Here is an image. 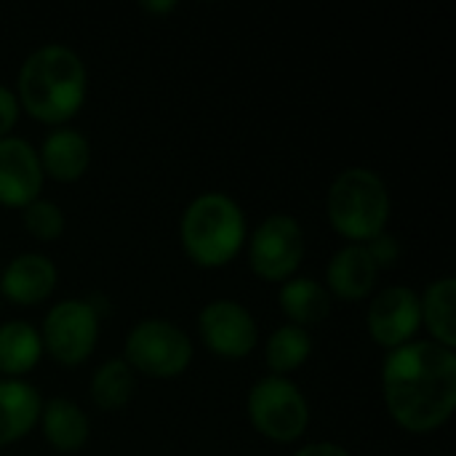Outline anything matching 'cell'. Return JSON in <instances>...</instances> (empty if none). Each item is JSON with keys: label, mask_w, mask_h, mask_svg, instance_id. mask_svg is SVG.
Instances as JSON below:
<instances>
[{"label": "cell", "mask_w": 456, "mask_h": 456, "mask_svg": "<svg viewBox=\"0 0 456 456\" xmlns=\"http://www.w3.org/2000/svg\"><path fill=\"white\" fill-rule=\"evenodd\" d=\"M393 419L411 433L438 430L456 406V353L430 339L393 347L382 366Z\"/></svg>", "instance_id": "cell-1"}, {"label": "cell", "mask_w": 456, "mask_h": 456, "mask_svg": "<svg viewBox=\"0 0 456 456\" xmlns=\"http://www.w3.org/2000/svg\"><path fill=\"white\" fill-rule=\"evenodd\" d=\"M86 64L64 43L35 48L19 69V104L45 123H64L86 102Z\"/></svg>", "instance_id": "cell-2"}, {"label": "cell", "mask_w": 456, "mask_h": 456, "mask_svg": "<svg viewBox=\"0 0 456 456\" xmlns=\"http://www.w3.org/2000/svg\"><path fill=\"white\" fill-rule=\"evenodd\" d=\"M182 246L203 267L227 265L246 240V214L227 192H200L179 222Z\"/></svg>", "instance_id": "cell-3"}, {"label": "cell", "mask_w": 456, "mask_h": 456, "mask_svg": "<svg viewBox=\"0 0 456 456\" xmlns=\"http://www.w3.org/2000/svg\"><path fill=\"white\" fill-rule=\"evenodd\" d=\"M326 211L337 232L353 243H366L379 235L390 219V190L374 168L350 166L334 176Z\"/></svg>", "instance_id": "cell-4"}, {"label": "cell", "mask_w": 456, "mask_h": 456, "mask_svg": "<svg viewBox=\"0 0 456 456\" xmlns=\"http://www.w3.org/2000/svg\"><path fill=\"white\" fill-rule=\"evenodd\" d=\"M192 339L168 318H142L126 337L123 361L150 377H176L192 361Z\"/></svg>", "instance_id": "cell-5"}, {"label": "cell", "mask_w": 456, "mask_h": 456, "mask_svg": "<svg viewBox=\"0 0 456 456\" xmlns=\"http://www.w3.org/2000/svg\"><path fill=\"white\" fill-rule=\"evenodd\" d=\"M248 417L254 428L273 441H294L307 430L310 406L305 393L289 377H262L248 393Z\"/></svg>", "instance_id": "cell-6"}, {"label": "cell", "mask_w": 456, "mask_h": 456, "mask_svg": "<svg viewBox=\"0 0 456 456\" xmlns=\"http://www.w3.org/2000/svg\"><path fill=\"white\" fill-rule=\"evenodd\" d=\"M305 256V230L291 214L265 216L248 240L251 270L265 281H286Z\"/></svg>", "instance_id": "cell-7"}, {"label": "cell", "mask_w": 456, "mask_h": 456, "mask_svg": "<svg viewBox=\"0 0 456 456\" xmlns=\"http://www.w3.org/2000/svg\"><path fill=\"white\" fill-rule=\"evenodd\" d=\"M43 347L64 366L83 363L99 339V313L86 299L56 302L43 321Z\"/></svg>", "instance_id": "cell-8"}, {"label": "cell", "mask_w": 456, "mask_h": 456, "mask_svg": "<svg viewBox=\"0 0 456 456\" xmlns=\"http://www.w3.org/2000/svg\"><path fill=\"white\" fill-rule=\"evenodd\" d=\"M198 329L206 347L224 358L248 355L259 339V329L251 310L235 299L208 302L198 315Z\"/></svg>", "instance_id": "cell-9"}, {"label": "cell", "mask_w": 456, "mask_h": 456, "mask_svg": "<svg viewBox=\"0 0 456 456\" xmlns=\"http://www.w3.org/2000/svg\"><path fill=\"white\" fill-rule=\"evenodd\" d=\"M422 323L419 294L409 286H387L382 289L369 307V331L371 337L393 350L406 345Z\"/></svg>", "instance_id": "cell-10"}, {"label": "cell", "mask_w": 456, "mask_h": 456, "mask_svg": "<svg viewBox=\"0 0 456 456\" xmlns=\"http://www.w3.org/2000/svg\"><path fill=\"white\" fill-rule=\"evenodd\" d=\"M43 176L40 155L27 139H0V203L24 208L43 190Z\"/></svg>", "instance_id": "cell-11"}, {"label": "cell", "mask_w": 456, "mask_h": 456, "mask_svg": "<svg viewBox=\"0 0 456 456\" xmlns=\"http://www.w3.org/2000/svg\"><path fill=\"white\" fill-rule=\"evenodd\" d=\"M56 286V265L37 251L19 254L8 262L0 278V291L16 305H37Z\"/></svg>", "instance_id": "cell-12"}, {"label": "cell", "mask_w": 456, "mask_h": 456, "mask_svg": "<svg viewBox=\"0 0 456 456\" xmlns=\"http://www.w3.org/2000/svg\"><path fill=\"white\" fill-rule=\"evenodd\" d=\"M379 267L374 265L369 248L363 243L342 246L326 267L329 289L342 299H363L377 283Z\"/></svg>", "instance_id": "cell-13"}, {"label": "cell", "mask_w": 456, "mask_h": 456, "mask_svg": "<svg viewBox=\"0 0 456 456\" xmlns=\"http://www.w3.org/2000/svg\"><path fill=\"white\" fill-rule=\"evenodd\" d=\"M40 166L43 174H51L53 179L72 182L80 179L83 171L91 163V144L86 134L77 128H53L45 134L40 147Z\"/></svg>", "instance_id": "cell-14"}, {"label": "cell", "mask_w": 456, "mask_h": 456, "mask_svg": "<svg viewBox=\"0 0 456 456\" xmlns=\"http://www.w3.org/2000/svg\"><path fill=\"white\" fill-rule=\"evenodd\" d=\"M37 419H40L45 441L59 452H77L86 446V441L91 436V425H88L86 411L64 395L45 401L40 406Z\"/></svg>", "instance_id": "cell-15"}, {"label": "cell", "mask_w": 456, "mask_h": 456, "mask_svg": "<svg viewBox=\"0 0 456 456\" xmlns=\"http://www.w3.org/2000/svg\"><path fill=\"white\" fill-rule=\"evenodd\" d=\"M40 393L16 377L0 379V446L21 438L40 417Z\"/></svg>", "instance_id": "cell-16"}, {"label": "cell", "mask_w": 456, "mask_h": 456, "mask_svg": "<svg viewBox=\"0 0 456 456\" xmlns=\"http://www.w3.org/2000/svg\"><path fill=\"white\" fill-rule=\"evenodd\" d=\"M281 310L294 321V326H315L331 313V294L315 278H291L283 283Z\"/></svg>", "instance_id": "cell-17"}, {"label": "cell", "mask_w": 456, "mask_h": 456, "mask_svg": "<svg viewBox=\"0 0 456 456\" xmlns=\"http://www.w3.org/2000/svg\"><path fill=\"white\" fill-rule=\"evenodd\" d=\"M419 313L430 334L438 345L452 347L456 345V283L454 278L433 281L425 294L419 297Z\"/></svg>", "instance_id": "cell-18"}, {"label": "cell", "mask_w": 456, "mask_h": 456, "mask_svg": "<svg viewBox=\"0 0 456 456\" xmlns=\"http://www.w3.org/2000/svg\"><path fill=\"white\" fill-rule=\"evenodd\" d=\"M43 355L40 331L27 321L0 323V371L8 377L35 369Z\"/></svg>", "instance_id": "cell-19"}, {"label": "cell", "mask_w": 456, "mask_h": 456, "mask_svg": "<svg viewBox=\"0 0 456 456\" xmlns=\"http://www.w3.org/2000/svg\"><path fill=\"white\" fill-rule=\"evenodd\" d=\"M134 369L123 358H107L91 377V398L99 409H123L134 395Z\"/></svg>", "instance_id": "cell-20"}, {"label": "cell", "mask_w": 456, "mask_h": 456, "mask_svg": "<svg viewBox=\"0 0 456 456\" xmlns=\"http://www.w3.org/2000/svg\"><path fill=\"white\" fill-rule=\"evenodd\" d=\"M310 353H313V337H310V331L302 329V326H294V323L278 326L270 334L267 347H265L267 366L278 377H286L289 371L299 369L307 361Z\"/></svg>", "instance_id": "cell-21"}, {"label": "cell", "mask_w": 456, "mask_h": 456, "mask_svg": "<svg viewBox=\"0 0 456 456\" xmlns=\"http://www.w3.org/2000/svg\"><path fill=\"white\" fill-rule=\"evenodd\" d=\"M21 222L37 240H56L64 232V211L59 208V203L45 198H35L32 203H27Z\"/></svg>", "instance_id": "cell-22"}, {"label": "cell", "mask_w": 456, "mask_h": 456, "mask_svg": "<svg viewBox=\"0 0 456 456\" xmlns=\"http://www.w3.org/2000/svg\"><path fill=\"white\" fill-rule=\"evenodd\" d=\"M363 246L369 248V254H371V259H374L377 267H393V265L398 262V256H401V243H398V238H395L393 232H387V230H382L379 235H374V238L366 240Z\"/></svg>", "instance_id": "cell-23"}, {"label": "cell", "mask_w": 456, "mask_h": 456, "mask_svg": "<svg viewBox=\"0 0 456 456\" xmlns=\"http://www.w3.org/2000/svg\"><path fill=\"white\" fill-rule=\"evenodd\" d=\"M16 118H19V99L11 88L0 86V139L8 136Z\"/></svg>", "instance_id": "cell-24"}, {"label": "cell", "mask_w": 456, "mask_h": 456, "mask_svg": "<svg viewBox=\"0 0 456 456\" xmlns=\"http://www.w3.org/2000/svg\"><path fill=\"white\" fill-rule=\"evenodd\" d=\"M294 456H350V452L334 441H318V444H307L302 446Z\"/></svg>", "instance_id": "cell-25"}, {"label": "cell", "mask_w": 456, "mask_h": 456, "mask_svg": "<svg viewBox=\"0 0 456 456\" xmlns=\"http://www.w3.org/2000/svg\"><path fill=\"white\" fill-rule=\"evenodd\" d=\"M142 5L150 8V11H171V8H176L174 0H158V3H155V0H144Z\"/></svg>", "instance_id": "cell-26"}]
</instances>
